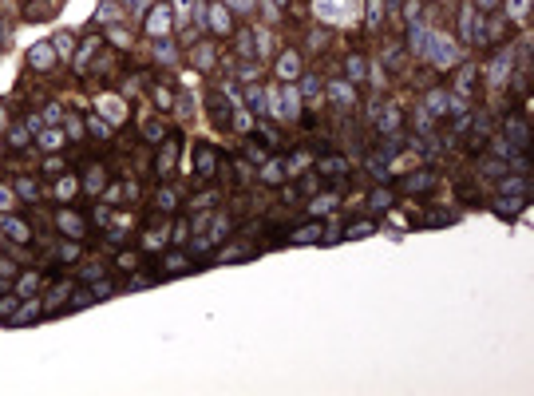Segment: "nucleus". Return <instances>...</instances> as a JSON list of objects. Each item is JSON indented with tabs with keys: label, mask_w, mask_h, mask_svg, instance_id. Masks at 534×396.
Listing matches in <instances>:
<instances>
[{
	"label": "nucleus",
	"mask_w": 534,
	"mask_h": 396,
	"mask_svg": "<svg viewBox=\"0 0 534 396\" xmlns=\"http://www.w3.org/2000/svg\"><path fill=\"white\" fill-rule=\"evenodd\" d=\"M151 32H155V36L166 32V12H155V16H151Z\"/></svg>",
	"instance_id": "obj_2"
},
{
	"label": "nucleus",
	"mask_w": 534,
	"mask_h": 396,
	"mask_svg": "<svg viewBox=\"0 0 534 396\" xmlns=\"http://www.w3.org/2000/svg\"><path fill=\"white\" fill-rule=\"evenodd\" d=\"M32 60H36V68H52V48H36Z\"/></svg>",
	"instance_id": "obj_1"
}]
</instances>
